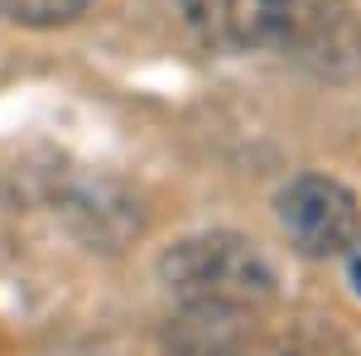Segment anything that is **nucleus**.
Wrapping results in <instances>:
<instances>
[{"label":"nucleus","mask_w":361,"mask_h":356,"mask_svg":"<svg viewBox=\"0 0 361 356\" xmlns=\"http://www.w3.org/2000/svg\"><path fill=\"white\" fill-rule=\"evenodd\" d=\"M279 226L289 236V246L299 255H342L361 236V212L352 188H342L328 173H299L289 188L275 197Z\"/></svg>","instance_id":"obj_3"},{"label":"nucleus","mask_w":361,"mask_h":356,"mask_svg":"<svg viewBox=\"0 0 361 356\" xmlns=\"http://www.w3.org/2000/svg\"><path fill=\"white\" fill-rule=\"evenodd\" d=\"M347 279H352V289L361 294V236L347 246Z\"/></svg>","instance_id":"obj_6"},{"label":"nucleus","mask_w":361,"mask_h":356,"mask_svg":"<svg viewBox=\"0 0 361 356\" xmlns=\"http://www.w3.org/2000/svg\"><path fill=\"white\" fill-rule=\"evenodd\" d=\"M183 20L226 49H308L328 34L333 0H178Z\"/></svg>","instance_id":"obj_2"},{"label":"nucleus","mask_w":361,"mask_h":356,"mask_svg":"<svg viewBox=\"0 0 361 356\" xmlns=\"http://www.w3.org/2000/svg\"><path fill=\"white\" fill-rule=\"evenodd\" d=\"M275 356H352V352L342 347V337L333 328H294L284 332Z\"/></svg>","instance_id":"obj_5"},{"label":"nucleus","mask_w":361,"mask_h":356,"mask_svg":"<svg viewBox=\"0 0 361 356\" xmlns=\"http://www.w3.org/2000/svg\"><path fill=\"white\" fill-rule=\"evenodd\" d=\"M92 0H0V20L25 29H54V25H73L82 20Z\"/></svg>","instance_id":"obj_4"},{"label":"nucleus","mask_w":361,"mask_h":356,"mask_svg":"<svg viewBox=\"0 0 361 356\" xmlns=\"http://www.w3.org/2000/svg\"><path fill=\"white\" fill-rule=\"evenodd\" d=\"M159 279L183 308H265L275 299V270L255 241L236 231L183 236L159 255Z\"/></svg>","instance_id":"obj_1"}]
</instances>
